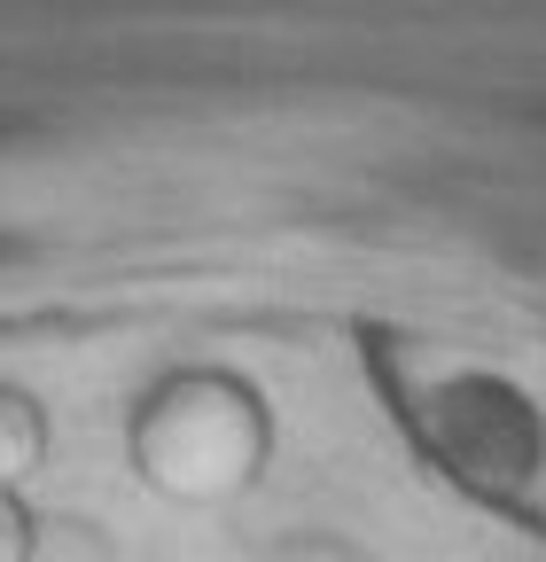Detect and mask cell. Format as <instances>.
<instances>
[{
    "label": "cell",
    "instance_id": "cell-2",
    "mask_svg": "<svg viewBox=\"0 0 546 562\" xmlns=\"http://www.w3.org/2000/svg\"><path fill=\"white\" fill-rule=\"evenodd\" d=\"M406 422L422 430V446L476 492H523L546 461V430H538V406L485 368H453L437 375V391L406 398Z\"/></svg>",
    "mask_w": 546,
    "mask_h": 562
},
{
    "label": "cell",
    "instance_id": "cell-1",
    "mask_svg": "<svg viewBox=\"0 0 546 562\" xmlns=\"http://www.w3.org/2000/svg\"><path fill=\"white\" fill-rule=\"evenodd\" d=\"M273 446H282V414H273L265 383L227 360L164 368L125 406L133 484L187 516H219V508L250 501L273 469Z\"/></svg>",
    "mask_w": 546,
    "mask_h": 562
},
{
    "label": "cell",
    "instance_id": "cell-4",
    "mask_svg": "<svg viewBox=\"0 0 546 562\" xmlns=\"http://www.w3.org/2000/svg\"><path fill=\"white\" fill-rule=\"evenodd\" d=\"M0 562H39V508L16 484H0Z\"/></svg>",
    "mask_w": 546,
    "mask_h": 562
},
{
    "label": "cell",
    "instance_id": "cell-3",
    "mask_svg": "<svg viewBox=\"0 0 546 562\" xmlns=\"http://www.w3.org/2000/svg\"><path fill=\"white\" fill-rule=\"evenodd\" d=\"M47 453H55V422H47V398L0 375V484H16V492H24V484L47 469Z\"/></svg>",
    "mask_w": 546,
    "mask_h": 562
}]
</instances>
